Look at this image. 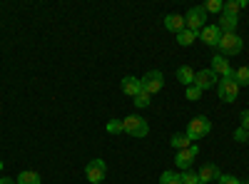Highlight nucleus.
Segmentation results:
<instances>
[{
    "mask_svg": "<svg viewBox=\"0 0 249 184\" xmlns=\"http://www.w3.org/2000/svg\"><path fill=\"white\" fill-rule=\"evenodd\" d=\"M122 132H127L130 137L142 139V137L150 134V125H147V122H144L140 115H130V117L122 119Z\"/></svg>",
    "mask_w": 249,
    "mask_h": 184,
    "instance_id": "1",
    "label": "nucleus"
},
{
    "mask_svg": "<svg viewBox=\"0 0 249 184\" xmlns=\"http://www.w3.org/2000/svg\"><path fill=\"white\" fill-rule=\"evenodd\" d=\"M210 132H212V122L207 119L204 115H197L195 119H190V125H187V137H190L192 142L195 139H204Z\"/></svg>",
    "mask_w": 249,
    "mask_h": 184,
    "instance_id": "2",
    "label": "nucleus"
},
{
    "mask_svg": "<svg viewBox=\"0 0 249 184\" xmlns=\"http://www.w3.org/2000/svg\"><path fill=\"white\" fill-rule=\"evenodd\" d=\"M217 48L222 50L224 57H227V55H239L242 48H244V40H242L237 33H222V40H219Z\"/></svg>",
    "mask_w": 249,
    "mask_h": 184,
    "instance_id": "3",
    "label": "nucleus"
},
{
    "mask_svg": "<svg viewBox=\"0 0 249 184\" xmlns=\"http://www.w3.org/2000/svg\"><path fill=\"white\" fill-rule=\"evenodd\" d=\"M217 92H219V100H222V102H234L237 95H239V85H237L234 75H230V77H219Z\"/></svg>",
    "mask_w": 249,
    "mask_h": 184,
    "instance_id": "4",
    "label": "nucleus"
},
{
    "mask_svg": "<svg viewBox=\"0 0 249 184\" xmlns=\"http://www.w3.org/2000/svg\"><path fill=\"white\" fill-rule=\"evenodd\" d=\"M140 83H142V90L147 92V95H157L164 87V75L160 70H152V72H147L144 77H140Z\"/></svg>",
    "mask_w": 249,
    "mask_h": 184,
    "instance_id": "5",
    "label": "nucleus"
},
{
    "mask_svg": "<svg viewBox=\"0 0 249 184\" xmlns=\"http://www.w3.org/2000/svg\"><path fill=\"white\" fill-rule=\"evenodd\" d=\"M85 174H88L90 184H102V179H105V174H107L105 159H90L88 167H85Z\"/></svg>",
    "mask_w": 249,
    "mask_h": 184,
    "instance_id": "6",
    "label": "nucleus"
},
{
    "mask_svg": "<svg viewBox=\"0 0 249 184\" xmlns=\"http://www.w3.org/2000/svg\"><path fill=\"white\" fill-rule=\"evenodd\" d=\"M204 20H207V13H204L202 5H197V8H192L190 13H187V17H184V28H187V30H192V33H199V30L204 28Z\"/></svg>",
    "mask_w": 249,
    "mask_h": 184,
    "instance_id": "7",
    "label": "nucleus"
},
{
    "mask_svg": "<svg viewBox=\"0 0 249 184\" xmlns=\"http://www.w3.org/2000/svg\"><path fill=\"white\" fill-rule=\"evenodd\" d=\"M217 83H219V77L212 72V67L210 70H199V72H195V83L192 85H197L202 92L204 90H210V87H217Z\"/></svg>",
    "mask_w": 249,
    "mask_h": 184,
    "instance_id": "8",
    "label": "nucleus"
},
{
    "mask_svg": "<svg viewBox=\"0 0 249 184\" xmlns=\"http://www.w3.org/2000/svg\"><path fill=\"white\" fill-rule=\"evenodd\" d=\"M197 154H199V147H197V145L187 147V150H179V152H177V157H175V165H177L182 172H184V169H190Z\"/></svg>",
    "mask_w": 249,
    "mask_h": 184,
    "instance_id": "9",
    "label": "nucleus"
},
{
    "mask_svg": "<svg viewBox=\"0 0 249 184\" xmlns=\"http://www.w3.org/2000/svg\"><path fill=\"white\" fill-rule=\"evenodd\" d=\"M199 37H202V43L204 45H210V48H217L219 45V40H222V30L217 25H204L199 30Z\"/></svg>",
    "mask_w": 249,
    "mask_h": 184,
    "instance_id": "10",
    "label": "nucleus"
},
{
    "mask_svg": "<svg viewBox=\"0 0 249 184\" xmlns=\"http://www.w3.org/2000/svg\"><path fill=\"white\" fill-rule=\"evenodd\" d=\"M212 72H214L217 77H230V75H234V70L230 67V60H227L224 55H214V57H212Z\"/></svg>",
    "mask_w": 249,
    "mask_h": 184,
    "instance_id": "11",
    "label": "nucleus"
},
{
    "mask_svg": "<svg viewBox=\"0 0 249 184\" xmlns=\"http://www.w3.org/2000/svg\"><path fill=\"white\" fill-rule=\"evenodd\" d=\"M120 90L124 92V95H130V97H135L137 92H142V83H140V77H132V75H127L120 83Z\"/></svg>",
    "mask_w": 249,
    "mask_h": 184,
    "instance_id": "12",
    "label": "nucleus"
},
{
    "mask_svg": "<svg viewBox=\"0 0 249 184\" xmlns=\"http://www.w3.org/2000/svg\"><path fill=\"white\" fill-rule=\"evenodd\" d=\"M197 174H199V184H210V182H217L222 177V172H219L217 165H204Z\"/></svg>",
    "mask_w": 249,
    "mask_h": 184,
    "instance_id": "13",
    "label": "nucleus"
},
{
    "mask_svg": "<svg viewBox=\"0 0 249 184\" xmlns=\"http://www.w3.org/2000/svg\"><path fill=\"white\" fill-rule=\"evenodd\" d=\"M237 25H239V17H234V15H219V23H217V28L222 30V33H237Z\"/></svg>",
    "mask_w": 249,
    "mask_h": 184,
    "instance_id": "14",
    "label": "nucleus"
},
{
    "mask_svg": "<svg viewBox=\"0 0 249 184\" xmlns=\"http://www.w3.org/2000/svg\"><path fill=\"white\" fill-rule=\"evenodd\" d=\"M164 28H167V30H172V33H179V30H184V15H177V13L167 15V17H164Z\"/></svg>",
    "mask_w": 249,
    "mask_h": 184,
    "instance_id": "15",
    "label": "nucleus"
},
{
    "mask_svg": "<svg viewBox=\"0 0 249 184\" xmlns=\"http://www.w3.org/2000/svg\"><path fill=\"white\" fill-rule=\"evenodd\" d=\"M177 80L184 85V87H190L192 83H195V70L190 67V65H182V67H177Z\"/></svg>",
    "mask_w": 249,
    "mask_h": 184,
    "instance_id": "16",
    "label": "nucleus"
},
{
    "mask_svg": "<svg viewBox=\"0 0 249 184\" xmlns=\"http://www.w3.org/2000/svg\"><path fill=\"white\" fill-rule=\"evenodd\" d=\"M170 145L179 152V150H187V147H192V139L187 137V132H177V134H172V139H170Z\"/></svg>",
    "mask_w": 249,
    "mask_h": 184,
    "instance_id": "17",
    "label": "nucleus"
},
{
    "mask_svg": "<svg viewBox=\"0 0 249 184\" xmlns=\"http://www.w3.org/2000/svg\"><path fill=\"white\" fill-rule=\"evenodd\" d=\"M18 184H43V179H40V174L37 172H33V169H23L18 174V179H15Z\"/></svg>",
    "mask_w": 249,
    "mask_h": 184,
    "instance_id": "18",
    "label": "nucleus"
},
{
    "mask_svg": "<svg viewBox=\"0 0 249 184\" xmlns=\"http://www.w3.org/2000/svg\"><path fill=\"white\" fill-rule=\"evenodd\" d=\"M195 40H197V33H192V30H187V28L177 33V43H179L182 48H190V45L195 43Z\"/></svg>",
    "mask_w": 249,
    "mask_h": 184,
    "instance_id": "19",
    "label": "nucleus"
},
{
    "mask_svg": "<svg viewBox=\"0 0 249 184\" xmlns=\"http://www.w3.org/2000/svg\"><path fill=\"white\" fill-rule=\"evenodd\" d=\"M234 80H237V85H239V87H242V85L247 87V85H249V67H247V65L237 67V70H234Z\"/></svg>",
    "mask_w": 249,
    "mask_h": 184,
    "instance_id": "20",
    "label": "nucleus"
},
{
    "mask_svg": "<svg viewBox=\"0 0 249 184\" xmlns=\"http://www.w3.org/2000/svg\"><path fill=\"white\" fill-rule=\"evenodd\" d=\"M239 10H242V3H239V0H227L224 8H222L224 15H234V17H239V15H237Z\"/></svg>",
    "mask_w": 249,
    "mask_h": 184,
    "instance_id": "21",
    "label": "nucleus"
},
{
    "mask_svg": "<svg viewBox=\"0 0 249 184\" xmlns=\"http://www.w3.org/2000/svg\"><path fill=\"white\" fill-rule=\"evenodd\" d=\"M150 97H152V95H147L144 90L137 92V95H135V107H140V110H142V107H150V102H152Z\"/></svg>",
    "mask_w": 249,
    "mask_h": 184,
    "instance_id": "22",
    "label": "nucleus"
},
{
    "mask_svg": "<svg viewBox=\"0 0 249 184\" xmlns=\"http://www.w3.org/2000/svg\"><path fill=\"white\" fill-rule=\"evenodd\" d=\"M179 179H182V184H199V174L192 172V169H184L179 174Z\"/></svg>",
    "mask_w": 249,
    "mask_h": 184,
    "instance_id": "23",
    "label": "nucleus"
},
{
    "mask_svg": "<svg viewBox=\"0 0 249 184\" xmlns=\"http://www.w3.org/2000/svg\"><path fill=\"white\" fill-rule=\"evenodd\" d=\"M202 8H204V13H222L224 3H222V0H207Z\"/></svg>",
    "mask_w": 249,
    "mask_h": 184,
    "instance_id": "24",
    "label": "nucleus"
},
{
    "mask_svg": "<svg viewBox=\"0 0 249 184\" xmlns=\"http://www.w3.org/2000/svg\"><path fill=\"white\" fill-rule=\"evenodd\" d=\"M160 184H182V179H179V174H175V172H162Z\"/></svg>",
    "mask_w": 249,
    "mask_h": 184,
    "instance_id": "25",
    "label": "nucleus"
},
{
    "mask_svg": "<svg viewBox=\"0 0 249 184\" xmlns=\"http://www.w3.org/2000/svg\"><path fill=\"white\" fill-rule=\"evenodd\" d=\"M107 132H110V134L122 132V119H110V122H107Z\"/></svg>",
    "mask_w": 249,
    "mask_h": 184,
    "instance_id": "26",
    "label": "nucleus"
},
{
    "mask_svg": "<svg viewBox=\"0 0 249 184\" xmlns=\"http://www.w3.org/2000/svg\"><path fill=\"white\" fill-rule=\"evenodd\" d=\"M217 184H242V179H237L234 174H222L217 179Z\"/></svg>",
    "mask_w": 249,
    "mask_h": 184,
    "instance_id": "27",
    "label": "nucleus"
},
{
    "mask_svg": "<svg viewBox=\"0 0 249 184\" xmlns=\"http://www.w3.org/2000/svg\"><path fill=\"white\" fill-rule=\"evenodd\" d=\"M202 97V90L197 87V85H190L187 87V100H199Z\"/></svg>",
    "mask_w": 249,
    "mask_h": 184,
    "instance_id": "28",
    "label": "nucleus"
},
{
    "mask_svg": "<svg viewBox=\"0 0 249 184\" xmlns=\"http://www.w3.org/2000/svg\"><path fill=\"white\" fill-rule=\"evenodd\" d=\"M234 139H237V142H247V139H249V132H247L244 127H239V130H234Z\"/></svg>",
    "mask_w": 249,
    "mask_h": 184,
    "instance_id": "29",
    "label": "nucleus"
},
{
    "mask_svg": "<svg viewBox=\"0 0 249 184\" xmlns=\"http://www.w3.org/2000/svg\"><path fill=\"white\" fill-rule=\"evenodd\" d=\"M239 127H244V130L249 132V110H244V112H242V125H239Z\"/></svg>",
    "mask_w": 249,
    "mask_h": 184,
    "instance_id": "30",
    "label": "nucleus"
},
{
    "mask_svg": "<svg viewBox=\"0 0 249 184\" xmlns=\"http://www.w3.org/2000/svg\"><path fill=\"white\" fill-rule=\"evenodd\" d=\"M0 184H18V182H15V179H8V177H5V179H0Z\"/></svg>",
    "mask_w": 249,
    "mask_h": 184,
    "instance_id": "31",
    "label": "nucleus"
},
{
    "mask_svg": "<svg viewBox=\"0 0 249 184\" xmlns=\"http://www.w3.org/2000/svg\"><path fill=\"white\" fill-rule=\"evenodd\" d=\"M0 172H3V159H0Z\"/></svg>",
    "mask_w": 249,
    "mask_h": 184,
    "instance_id": "32",
    "label": "nucleus"
},
{
    "mask_svg": "<svg viewBox=\"0 0 249 184\" xmlns=\"http://www.w3.org/2000/svg\"><path fill=\"white\" fill-rule=\"evenodd\" d=\"M242 184H249V179H244V182H242Z\"/></svg>",
    "mask_w": 249,
    "mask_h": 184,
    "instance_id": "33",
    "label": "nucleus"
},
{
    "mask_svg": "<svg viewBox=\"0 0 249 184\" xmlns=\"http://www.w3.org/2000/svg\"><path fill=\"white\" fill-rule=\"evenodd\" d=\"M247 142H249V139H247Z\"/></svg>",
    "mask_w": 249,
    "mask_h": 184,
    "instance_id": "34",
    "label": "nucleus"
}]
</instances>
